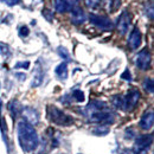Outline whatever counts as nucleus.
<instances>
[{
  "mask_svg": "<svg viewBox=\"0 0 154 154\" xmlns=\"http://www.w3.org/2000/svg\"><path fill=\"white\" fill-rule=\"evenodd\" d=\"M84 116L91 121L101 125H109L113 123L115 120L114 112L109 108V106L103 101H91L83 110Z\"/></svg>",
  "mask_w": 154,
  "mask_h": 154,
  "instance_id": "nucleus-1",
  "label": "nucleus"
},
{
  "mask_svg": "<svg viewBox=\"0 0 154 154\" xmlns=\"http://www.w3.org/2000/svg\"><path fill=\"white\" fill-rule=\"evenodd\" d=\"M18 140L21 148L25 152H32L38 147L39 137L35 127L25 121H20L17 127Z\"/></svg>",
  "mask_w": 154,
  "mask_h": 154,
  "instance_id": "nucleus-2",
  "label": "nucleus"
},
{
  "mask_svg": "<svg viewBox=\"0 0 154 154\" xmlns=\"http://www.w3.org/2000/svg\"><path fill=\"white\" fill-rule=\"evenodd\" d=\"M48 116H49V120L51 122H54L55 125H58V126L66 127V126H70L74 123V119L71 116L65 114L63 110L58 109L55 106L48 107Z\"/></svg>",
  "mask_w": 154,
  "mask_h": 154,
  "instance_id": "nucleus-3",
  "label": "nucleus"
},
{
  "mask_svg": "<svg viewBox=\"0 0 154 154\" xmlns=\"http://www.w3.org/2000/svg\"><path fill=\"white\" fill-rule=\"evenodd\" d=\"M140 100V93L135 88L131 89L126 96H122V110L125 112H131L133 110L137 102Z\"/></svg>",
  "mask_w": 154,
  "mask_h": 154,
  "instance_id": "nucleus-4",
  "label": "nucleus"
},
{
  "mask_svg": "<svg viewBox=\"0 0 154 154\" xmlns=\"http://www.w3.org/2000/svg\"><path fill=\"white\" fill-rule=\"evenodd\" d=\"M152 142H153V135L152 134L142 135V136L137 137V140L135 141L133 152L135 154H147Z\"/></svg>",
  "mask_w": 154,
  "mask_h": 154,
  "instance_id": "nucleus-5",
  "label": "nucleus"
},
{
  "mask_svg": "<svg viewBox=\"0 0 154 154\" xmlns=\"http://www.w3.org/2000/svg\"><path fill=\"white\" fill-rule=\"evenodd\" d=\"M89 20H90V23L93 25H95L96 27L101 29V30H104V31L112 30L114 27L113 21L108 17H104V16H98V14H95V13H91L89 16Z\"/></svg>",
  "mask_w": 154,
  "mask_h": 154,
  "instance_id": "nucleus-6",
  "label": "nucleus"
},
{
  "mask_svg": "<svg viewBox=\"0 0 154 154\" xmlns=\"http://www.w3.org/2000/svg\"><path fill=\"white\" fill-rule=\"evenodd\" d=\"M135 64L141 70H147L149 68V65H151V54H149L148 49H143L136 55Z\"/></svg>",
  "mask_w": 154,
  "mask_h": 154,
  "instance_id": "nucleus-7",
  "label": "nucleus"
},
{
  "mask_svg": "<svg viewBox=\"0 0 154 154\" xmlns=\"http://www.w3.org/2000/svg\"><path fill=\"white\" fill-rule=\"evenodd\" d=\"M129 25H131V14H129V12L127 10H125L121 13L119 20H117V30H119V32L122 36L126 35L128 29H129Z\"/></svg>",
  "mask_w": 154,
  "mask_h": 154,
  "instance_id": "nucleus-8",
  "label": "nucleus"
},
{
  "mask_svg": "<svg viewBox=\"0 0 154 154\" xmlns=\"http://www.w3.org/2000/svg\"><path fill=\"white\" fill-rule=\"evenodd\" d=\"M85 20H87V14L81 7L75 6L74 8H71V23L72 24L79 25V24H83Z\"/></svg>",
  "mask_w": 154,
  "mask_h": 154,
  "instance_id": "nucleus-9",
  "label": "nucleus"
},
{
  "mask_svg": "<svg viewBox=\"0 0 154 154\" xmlns=\"http://www.w3.org/2000/svg\"><path fill=\"white\" fill-rule=\"evenodd\" d=\"M153 122H154V113L153 110H147L142 117L140 120V127L143 129V131H148L153 127Z\"/></svg>",
  "mask_w": 154,
  "mask_h": 154,
  "instance_id": "nucleus-10",
  "label": "nucleus"
},
{
  "mask_svg": "<svg viewBox=\"0 0 154 154\" xmlns=\"http://www.w3.org/2000/svg\"><path fill=\"white\" fill-rule=\"evenodd\" d=\"M141 44V33H140V30L137 27H134L133 31L131 32L129 35V38H128V45L132 50H135L140 46Z\"/></svg>",
  "mask_w": 154,
  "mask_h": 154,
  "instance_id": "nucleus-11",
  "label": "nucleus"
},
{
  "mask_svg": "<svg viewBox=\"0 0 154 154\" xmlns=\"http://www.w3.org/2000/svg\"><path fill=\"white\" fill-rule=\"evenodd\" d=\"M23 114H24V117H25V122H27L30 125L38 123L39 116L35 109H32V108H25V109H23Z\"/></svg>",
  "mask_w": 154,
  "mask_h": 154,
  "instance_id": "nucleus-12",
  "label": "nucleus"
},
{
  "mask_svg": "<svg viewBox=\"0 0 154 154\" xmlns=\"http://www.w3.org/2000/svg\"><path fill=\"white\" fill-rule=\"evenodd\" d=\"M44 79V72H43V69L39 64V62L36 65V69H35V74H33V79H32V87H39L42 84Z\"/></svg>",
  "mask_w": 154,
  "mask_h": 154,
  "instance_id": "nucleus-13",
  "label": "nucleus"
},
{
  "mask_svg": "<svg viewBox=\"0 0 154 154\" xmlns=\"http://www.w3.org/2000/svg\"><path fill=\"white\" fill-rule=\"evenodd\" d=\"M55 72H56V76H57L59 79H62V81L66 79V78H68V64H66L65 62L60 63L59 65L56 66Z\"/></svg>",
  "mask_w": 154,
  "mask_h": 154,
  "instance_id": "nucleus-14",
  "label": "nucleus"
},
{
  "mask_svg": "<svg viewBox=\"0 0 154 154\" xmlns=\"http://www.w3.org/2000/svg\"><path fill=\"white\" fill-rule=\"evenodd\" d=\"M8 109H10L11 116H12L13 119L17 117V116L23 112V108H21L20 103L18 102V101H16V100H13L12 102H10V104H8Z\"/></svg>",
  "mask_w": 154,
  "mask_h": 154,
  "instance_id": "nucleus-15",
  "label": "nucleus"
},
{
  "mask_svg": "<svg viewBox=\"0 0 154 154\" xmlns=\"http://www.w3.org/2000/svg\"><path fill=\"white\" fill-rule=\"evenodd\" d=\"M55 8L59 13H65L69 10H71L72 7L65 0H55Z\"/></svg>",
  "mask_w": 154,
  "mask_h": 154,
  "instance_id": "nucleus-16",
  "label": "nucleus"
},
{
  "mask_svg": "<svg viewBox=\"0 0 154 154\" xmlns=\"http://www.w3.org/2000/svg\"><path fill=\"white\" fill-rule=\"evenodd\" d=\"M143 89L148 93V94H153L154 91V85H153V79L152 78H146L143 82Z\"/></svg>",
  "mask_w": 154,
  "mask_h": 154,
  "instance_id": "nucleus-17",
  "label": "nucleus"
},
{
  "mask_svg": "<svg viewBox=\"0 0 154 154\" xmlns=\"http://www.w3.org/2000/svg\"><path fill=\"white\" fill-rule=\"evenodd\" d=\"M112 103L113 106L117 109H122V96L121 95H115L112 98Z\"/></svg>",
  "mask_w": 154,
  "mask_h": 154,
  "instance_id": "nucleus-18",
  "label": "nucleus"
},
{
  "mask_svg": "<svg viewBox=\"0 0 154 154\" xmlns=\"http://www.w3.org/2000/svg\"><path fill=\"white\" fill-rule=\"evenodd\" d=\"M58 51V55L60 56V57L63 58V59H65V60H70V55H69V52L66 51V49L65 48H63V46H59L57 49Z\"/></svg>",
  "mask_w": 154,
  "mask_h": 154,
  "instance_id": "nucleus-19",
  "label": "nucleus"
},
{
  "mask_svg": "<svg viewBox=\"0 0 154 154\" xmlns=\"http://www.w3.org/2000/svg\"><path fill=\"white\" fill-rule=\"evenodd\" d=\"M108 132H109V129L107 126H101V127H96L93 129V133L96 135H106Z\"/></svg>",
  "mask_w": 154,
  "mask_h": 154,
  "instance_id": "nucleus-20",
  "label": "nucleus"
},
{
  "mask_svg": "<svg viewBox=\"0 0 154 154\" xmlns=\"http://www.w3.org/2000/svg\"><path fill=\"white\" fill-rule=\"evenodd\" d=\"M120 6H121V0H110V4L108 6V11L114 12Z\"/></svg>",
  "mask_w": 154,
  "mask_h": 154,
  "instance_id": "nucleus-21",
  "label": "nucleus"
},
{
  "mask_svg": "<svg viewBox=\"0 0 154 154\" xmlns=\"http://www.w3.org/2000/svg\"><path fill=\"white\" fill-rule=\"evenodd\" d=\"M84 1H85L87 7L89 8H97L101 4V0H84Z\"/></svg>",
  "mask_w": 154,
  "mask_h": 154,
  "instance_id": "nucleus-22",
  "label": "nucleus"
},
{
  "mask_svg": "<svg viewBox=\"0 0 154 154\" xmlns=\"http://www.w3.org/2000/svg\"><path fill=\"white\" fill-rule=\"evenodd\" d=\"M72 97L76 100L77 102H83L84 101V94L81 90H74L72 91Z\"/></svg>",
  "mask_w": 154,
  "mask_h": 154,
  "instance_id": "nucleus-23",
  "label": "nucleus"
},
{
  "mask_svg": "<svg viewBox=\"0 0 154 154\" xmlns=\"http://www.w3.org/2000/svg\"><path fill=\"white\" fill-rule=\"evenodd\" d=\"M30 35V30H29V27L27 26H20L19 27V36L20 37H23V38H25V37H27Z\"/></svg>",
  "mask_w": 154,
  "mask_h": 154,
  "instance_id": "nucleus-24",
  "label": "nucleus"
},
{
  "mask_svg": "<svg viewBox=\"0 0 154 154\" xmlns=\"http://www.w3.org/2000/svg\"><path fill=\"white\" fill-rule=\"evenodd\" d=\"M0 52L2 56H8L10 55V50H8V46L4 43H0Z\"/></svg>",
  "mask_w": 154,
  "mask_h": 154,
  "instance_id": "nucleus-25",
  "label": "nucleus"
},
{
  "mask_svg": "<svg viewBox=\"0 0 154 154\" xmlns=\"http://www.w3.org/2000/svg\"><path fill=\"white\" fill-rule=\"evenodd\" d=\"M29 66H30V62H19V63H17L16 65H14V69H29Z\"/></svg>",
  "mask_w": 154,
  "mask_h": 154,
  "instance_id": "nucleus-26",
  "label": "nucleus"
},
{
  "mask_svg": "<svg viewBox=\"0 0 154 154\" xmlns=\"http://www.w3.org/2000/svg\"><path fill=\"white\" fill-rule=\"evenodd\" d=\"M1 2L6 4L7 6H14V5H18L20 4V0H0Z\"/></svg>",
  "mask_w": 154,
  "mask_h": 154,
  "instance_id": "nucleus-27",
  "label": "nucleus"
},
{
  "mask_svg": "<svg viewBox=\"0 0 154 154\" xmlns=\"http://www.w3.org/2000/svg\"><path fill=\"white\" fill-rule=\"evenodd\" d=\"M43 16L49 20V21H51V20H52V17H54V13H52L50 10H44V11H43Z\"/></svg>",
  "mask_w": 154,
  "mask_h": 154,
  "instance_id": "nucleus-28",
  "label": "nucleus"
},
{
  "mask_svg": "<svg viewBox=\"0 0 154 154\" xmlns=\"http://www.w3.org/2000/svg\"><path fill=\"white\" fill-rule=\"evenodd\" d=\"M121 78L122 79H126V81H128V82H131L132 81V75H131V72H129V70L127 69V70H125V72L121 75Z\"/></svg>",
  "mask_w": 154,
  "mask_h": 154,
  "instance_id": "nucleus-29",
  "label": "nucleus"
},
{
  "mask_svg": "<svg viewBox=\"0 0 154 154\" xmlns=\"http://www.w3.org/2000/svg\"><path fill=\"white\" fill-rule=\"evenodd\" d=\"M0 128H1V133L4 135V137H6V136H5V129H6V127L4 126V123H2V117H1V100H0Z\"/></svg>",
  "mask_w": 154,
  "mask_h": 154,
  "instance_id": "nucleus-30",
  "label": "nucleus"
},
{
  "mask_svg": "<svg viewBox=\"0 0 154 154\" xmlns=\"http://www.w3.org/2000/svg\"><path fill=\"white\" fill-rule=\"evenodd\" d=\"M121 154H135L133 152V149H129V148H123L121 151Z\"/></svg>",
  "mask_w": 154,
  "mask_h": 154,
  "instance_id": "nucleus-31",
  "label": "nucleus"
},
{
  "mask_svg": "<svg viewBox=\"0 0 154 154\" xmlns=\"http://www.w3.org/2000/svg\"><path fill=\"white\" fill-rule=\"evenodd\" d=\"M65 1H66V2H68V4H69L71 7H72L74 5H76V2L78 1V0H65Z\"/></svg>",
  "mask_w": 154,
  "mask_h": 154,
  "instance_id": "nucleus-32",
  "label": "nucleus"
}]
</instances>
